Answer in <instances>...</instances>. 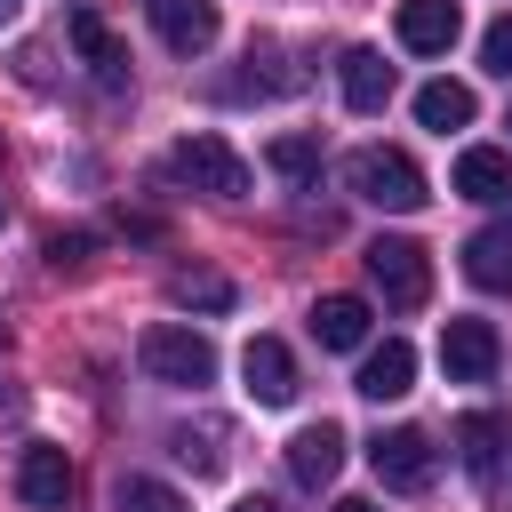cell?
Returning <instances> with one entry per match:
<instances>
[{
  "mask_svg": "<svg viewBox=\"0 0 512 512\" xmlns=\"http://www.w3.org/2000/svg\"><path fill=\"white\" fill-rule=\"evenodd\" d=\"M344 184H352V200H368V208H392V216L424 208V168H416L400 144H360V152L344 160Z\"/></svg>",
  "mask_w": 512,
  "mask_h": 512,
  "instance_id": "obj_1",
  "label": "cell"
},
{
  "mask_svg": "<svg viewBox=\"0 0 512 512\" xmlns=\"http://www.w3.org/2000/svg\"><path fill=\"white\" fill-rule=\"evenodd\" d=\"M136 360H144L152 384H184V392L216 384V344H208L200 328H184V320H152V328L136 336Z\"/></svg>",
  "mask_w": 512,
  "mask_h": 512,
  "instance_id": "obj_2",
  "label": "cell"
},
{
  "mask_svg": "<svg viewBox=\"0 0 512 512\" xmlns=\"http://www.w3.org/2000/svg\"><path fill=\"white\" fill-rule=\"evenodd\" d=\"M168 176L192 184V192H208V200H240V192H248V160H240L224 136H184V144L168 152Z\"/></svg>",
  "mask_w": 512,
  "mask_h": 512,
  "instance_id": "obj_3",
  "label": "cell"
},
{
  "mask_svg": "<svg viewBox=\"0 0 512 512\" xmlns=\"http://www.w3.org/2000/svg\"><path fill=\"white\" fill-rule=\"evenodd\" d=\"M368 288L392 304V312H416L432 296V256L416 240H368Z\"/></svg>",
  "mask_w": 512,
  "mask_h": 512,
  "instance_id": "obj_4",
  "label": "cell"
},
{
  "mask_svg": "<svg viewBox=\"0 0 512 512\" xmlns=\"http://www.w3.org/2000/svg\"><path fill=\"white\" fill-rule=\"evenodd\" d=\"M368 464H376V480H384V488H400V496L432 488V440H424L416 424L376 432V440H368Z\"/></svg>",
  "mask_w": 512,
  "mask_h": 512,
  "instance_id": "obj_5",
  "label": "cell"
},
{
  "mask_svg": "<svg viewBox=\"0 0 512 512\" xmlns=\"http://www.w3.org/2000/svg\"><path fill=\"white\" fill-rule=\"evenodd\" d=\"M144 16H152V32H160L176 56H208L216 32H224L216 0H144Z\"/></svg>",
  "mask_w": 512,
  "mask_h": 512,
  "instance_id": "obj_6",
  "label": "cell"
},
{
  "mask_svg": "<svg viewBox=\"0 0 512 512\" xmlns=\"http://www.w3.org/2000/svg\"><path fill=\"white\" fill-rule=\"evenodd\" d=\"M240 376H248V400H264V408H288L296 400V352L280 336H248Z\"/></svg>",
  "mask_w": 512,
  "mask_h": 512,
  "instance_id": "obj_7",
  "label": "cell"
},
{
  "mask_svg": "<svg viewBox=\"0 0 512 512\" xmlns=\"http://www.w3.org/2000/svg\"><path fill=\"white\" fill-rule=\"evenodd\" d=\"M400 48L408 56H448L456 48V32H464V16H456V0H400Z\"/></svg>",
  "mask_w": 512,
  "mask_h": 512,
  "instance_id": "obj_8",
  "label": "cell"
},
{
  "mask_svg": "<svg viewBox=\"0 0 512 512\" xmlns=\"http://www.w3.org/2000/svg\"><path fill=\"white\" fill-rule=\"evenodd\" d=\"M440 360H448V384H488L496 376V328L488 320H448Z\"/></svg>",
  "mask_w": 512,
  "mask_h": 512,
  "instance_id": "obj_9",
  "label": "cell"
},
{
  "mask_svg": "<svg viewBox=\"0 0 512 512\" xmlns=\"http://www.w3.org/2000/svg\"><path fill=\"white\" fill-rule=\"evenodd\" d=\"M288 472H296V488H328L336 472H344V424H304L296 440H288Z\"/></svg>",
  "mask_w": 512,
  "mask_h": 512,
  "instance_id": "obj_10",
  "label": "cell"
},
{
  "mask_svg": "<svg viewBox=\"0 0 512 512\" xmlns=\"http://www.w3.org/2000/svg\"><path fill=\"white\" fill-rule=\"evenodd\" d=\"M16 496H24L32 512H64V496H72L64 448H24V456H16Z\"/></svg>",
  "mask_w": 512,
  "mask_h": 512,
  "instance_id": "obj_11",
  "label": "cell"
},
{
  "mask_svg": "<svg viewBox=\"0 0 512 512\" xmlns=\"http://www.w3.org/2000/svg\"><path fill=\"white\" fill-rule=\"evenodd\" d=\"M72 48L88 56V72H96L104 88H120V80H128V48L112 40V24H104L96 8H72Z\"/></svg>",
  "mask_w": 512,
  "mask_h": 512,
  "instance_id": "obj_12",
  "label": "cell"
},
{
  "mask_svg": "<svg viewBox=\"0 0 512 512\" xmlns=\"http://www.w3.org/2000/svg\"><path fill=\"white\" fill-rule=\"evenodd\" d=\"M448 192H464V200H504V192H512V152H496V144H472V152H456V176H448Z\"/></svg>",
  "mask_w": 512,
  "mask_h": 512,
  "instance_id": "obj_13",
  "label": "cell"
},
{
  "mask_svg": "<svg viewBox=\"0 0 512 512\" xmlns=\"http://www.w3.org/2000/svg\"><path fill=\"white\" fill-rule=\"evenodd\" d=\"M352 392H368V400H400V392H416V352L400 344V336H384L368 360H360V384Z\"/></svg>",
  "mask_w": 512,
  "mask_h": 512,
  "instance_id": "obj_14",
  "label": "cell"
},
{
  "mask_svg": "<svg viewBox=\"0 0 512 512\" xmlns=\"http://www.w3.org/2000/svg\"><path fill=\"white\" fill-rule=\"evenodd\" d=\"M336 72H344V104H352V112H384V104H392V64H384L376 48H344Z\"/></svg>",
  "mask_w": 512,
  "mask_h": 512,
  "instance_id": "obj_15",
  "label": "cell"
},
{
  "mask_svg": "<svg viewBox=\"0 0 512 512\" xmlns=\"http://www.w3.org/2000/svg\"><path fill=\"white\" fill-rule=\"evenodd\" d=\"M464 272H472V288H512V224H480L472 240H464Z\"/></svg>",
  "mask_w": 512,
  "mask_h": 512,
  "instance_id": "obj_16",
  "label": "cell"
},
{
  "mask_svg": "<svg viewBox=\"0 0 512 512\" xmlns=\"http://www.w3.org/2000/svg\"><path fill=\"white\" fill-rule=\"evenodd\" d=\"M504 440H512V424L496 416V408H472V416H456V448H464V472H496V456H504Z\"/></svg>",
  "mask_w": 512,
  "mask_h": 512,
  "instance_id": "obj_17",
  "label": "cell"
},
{
  "mask_svg": "<svg viewBox=\"0 0 512 512\" xmlns=\"http://www.w3.org/2000/svg\"><path fill=\"white\" fill-rule=\"evenodd\" d=\"M312 336H320L328 352L368 344V304H360V296H320V304H312Z\"/></svg>",
  "mask_w": 512,
  "mask_h": 512,
  "instance_id": "obj_18",
  "label": "cell"
},
{
  "mask_svg": "<svg viewBox=\"0 0 512 512\" xmlns=\"http://www.w3.org/2000/svg\"><path fill=\"white\" fill-rule=\"evenodd\" d=\"M472 112H480V104H472L464 80H424V88H416V120L440 128V136H448V128H472Z\"/></svg>",
  "mask_w": 512,
  "mask_h": 512,
  "instance_id": "obj_19",
  "label": "cell"
},
{
  "mask_svg": "<svg viewBox=\"0 0 512 512\" xmlns=\"http://www.w3.org/2000/svg\"><path fill=\"white\" fill-rule=\"evenodd\" d=\"M176 456H184L192 472H224V456H232V424H224V416L176 424Z\"/></svg>",
  "mask_w": 512,
  "mask_h": 512,
  "instance_id": "obj_20",
  "label": "cell"
},
{
  "mask_svg": "<svg viewBox=\"0 0 512 512\" xmlns=\"http://www.w3.org/2000/svg\"><path fill=\"white\" fill-rule=\"evenodd\" d=\"M168 304H184V312H224V304H232V280H224V272H168Z\"/></svg>",
  "mask_w": 512,
  "mask_h": 512,
  "instance_id": "obj_21",
  "label": "cell"
},
{
  "mask_svg": "<svg viewBox=\"0 0 512 512\" xmlns=\"http://www.w3.org/2000/svg\"><path fill=\"white\" fill-rule=\"evenodd\" d=\"M112 512H184V496H176L168 480H144V472H128V480H120V496H112Z\"/></svg>",
  "mask_w": 512,
  "mask_h": 512,
  "instance_id": "obj_22",
  "label": "cell"
},
{
  "mask_svg": "<svg viewBox=\"0 0 512 512\" xmlns=\"http://www.w3.org/2000/svg\"><path fill=\"white\" fill-rule=\"evenodd\" d=\"M96 232H48V272H88Z\"/></svg>",
  "mask_w": 512,
  "mask_h": 512,
  "instance_id": "obj_23",
  "label": "cell"
},
{
  "mask_svg": "<svg viewBox=\"0 0 512 512\" xmlns=\"http://www.w3.org/2000/svg\"><path fill=\"white\" fill-rule=\"evenodd\" d=\"M272 168H280V176H312V168H320L312 136H272Z\"/></svg>",
  "mask_w": 512,
  "mask_h": 512,
  "instance_id": "obj_24",
  "label": "cell"
},
{
  "mask_svg": "<svg viewBox=\"0 0 512 512\" xmlns=\"http://www.w3.org/2000/svg\"><path fill=\"white\" fill-rule=\"evenodd\" d=\"M480 64H488V72H504V80H512V16H496V24H488V32H480Z\"/></svg>",
  "mask_w": 512,
  "mask_h": 512,
  "instance_id": "obj_25",
  "label": "cell"
},
{
  "mask_svg": "<svg viewBox=\"0 0 512 512\" xmlns=\"http://www.w3.org/2000/svg\"><path fill=\"white\" fill-rule=\"evenodd\" d=\"M336 512H384V504H368V496H336Z\"/></svg>",
  "mask_w": 512,
  "mask_h": 512,
  "instance_id": "obj_26",
  "label": "cell"
},
{
  "mask_svg": "<svg viewBox=\"0 0 512 512\" xmlns=\"http://www.w3.org/2000/svg\"><path fill=\"white\" fill-rule=\"evenodd\" d=\"M16 16H24V0H0V24H16Z\"/></svg>",
  "mask_w": 512,
  "mask_h": 512,
  "instance_id": "obj_27",
  "label": "cell"
},
{
  "mask_svg": "<svg viewBox=\"0 0 512 512\" xmlns=\"http://www.w3.org/2000/svg\"><path fill=\"white\" fill-rule=\"evenodd\" d=\"M232 512H280V504H264V496H248V504H232Z\"/></svg>",
  "mask_w": 512,
  "mask_h": 512,
  "instance_id": "obj_28",
  "label": "cell"
},
{
  "mask_svg": "<svg viewBox=\"0 0 512 512\" xmlns=\"http://www.w3.org/2000/svg\"><path fill=\"white\" fill-rule=\"evenodd\" d=\"M0 224H8V208H0Z\"/></svg>",
  "mask_w": 512,
  "mask_h": 512,
  "instance_id": "obj_29",
  "label": "cell"
}]
</instances>
